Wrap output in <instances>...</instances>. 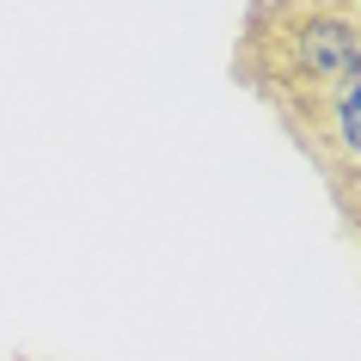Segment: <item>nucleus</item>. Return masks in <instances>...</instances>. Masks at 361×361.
Masks as SVG:
<instances>
[{"mask_svg":"<svg viewBox=\"0 0 361 361\" xmlns=\"http://www.w3.org/2000/svg\"><path fill=\"white\" fill-rule=\"evenodd\" d=\"M343 6H349V19H355V25H361V0H343Z\"/></svg>","mask_w":361,"mask_h":361,"instance_id":"20e7f679","label":"nucleus"},{"mask_svg":"<svg viewBox=\"0 0 361 361\" xmlns=\"http://www.w3.org/2000/svg\"><path fill=\"white\" fill-rule=\"evenodd\" d=\"M239 74L282 98H312L361 74V25L343 0H257L239 43Z\"/></svg>","mask_w":361,"mask_h":361,"instance_id":"f257e3e1","label":"nucleus"},{"mask_svg":"<svg viewBox=\"0 0 361 361\" xmlns=\"http://www.w3.org/2000/svg\"><path fill=\"white\" fill-rule=\"evenodd\" d=\"M276 111L294 129V141L319 159V171L331 184L361 171V74L331 86V92H312V98H282Z\"/></svg>","mask_w":361,"mask_h":361,"instance_id":"f03ea898","label":"nucleus"},{"mask_svg":"<svg viewBox=\"0 0 361 361\" xmlns=\"http://www.w3.org/2000/svg\"><path fill=\"white\" fill-rule=\"evenodd\" d=\"M331 196H337L343 221H349V227H355V239H361V171H349V178H337V184H331Z\"/></svg>","mask_w":361,"mask_h":361,"instance_id":"7ed1b4c3","label":"nucleus"}]
</instances>
